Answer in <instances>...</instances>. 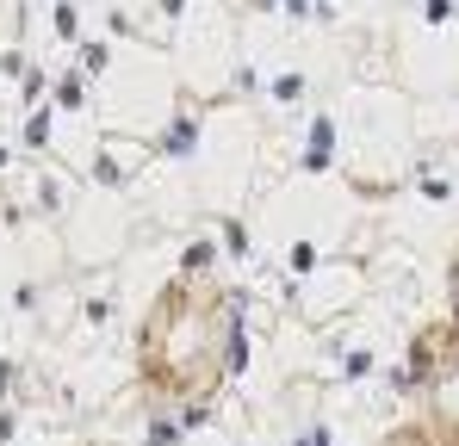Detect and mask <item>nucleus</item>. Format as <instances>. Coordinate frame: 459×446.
Wrapping results in <instances>:
<instances>
[{
	"mask_svg": "<svg viewBox=\"0 0 459 446\" xmlns=\"http://www.w3.org/2000/svg\"><path fill=\"white\" fill-rule=\"evenodd\" d=\"M137 384L161 403H205L242 360V297L218 273L180 267L137 316Z\"/></svg>",
	"mask_w": 459,
	"mask_h": 446,
	"instance_id": "nucleus-1",
	"label": "nucleus"
},
{
	"mask_svg": "<svg viewBox=\"0 0 459 446\" xmlns=\"http://www.w3.org/2000/svg\"><path fill=\"white\" fill-rule=\"evenodd\" d=\"M379 446H441V441H435V434H429L422 422H397V428H391Z\"/></svg>",
	"mask_w": 459,
	"mask_h": 446,
	"instance_id": "nucleus-3",
	"label": "nucleus"
},
{
	"mask_svg": "<svg viewBox=\"0 0 459 446\" xmlns=\"http://www.w3.org/2000/svg\"><path fill=\"white\" fill-rule=\"evenodd\" d=\"M410 403L441 446H459V316L447 310L410 347Z\"/></svg>",
	"mask_w": 459,
	"mask_h": 446,
	"instance_id": "nucleus-2",
	"label": "nucleus"
}]
</instances>
